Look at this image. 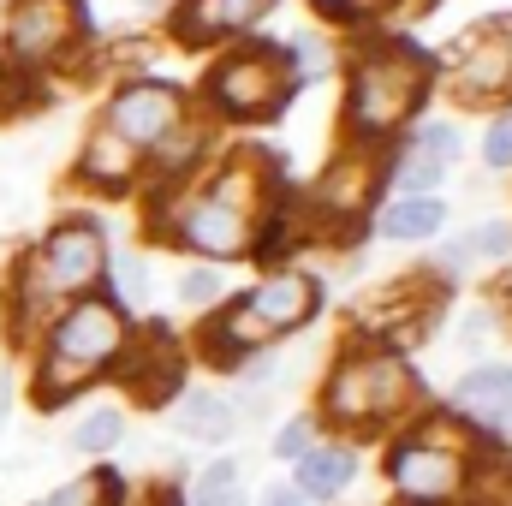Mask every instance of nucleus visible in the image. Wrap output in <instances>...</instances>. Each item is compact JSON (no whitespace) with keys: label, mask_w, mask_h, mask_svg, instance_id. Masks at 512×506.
<instances>
[{"label":"nucleus","mask_w":512,"mask_h":506,"mask_svg":"<svg viewBox=\"0 0 512 506\" xmlns=\"http://www.w3.org/2000/svg\"><path fill=\"white\" fill-rule=\"evenodd\" d=\"M78 24H84L78 0H18L12 18H6V48H12V60H24V66H30V60H54V54L72 48Z\"/></svg>","instance_id":"9d476101"},{"label":"nucleus","mask_w":512,"mask_h":506,"mask_svg":"<svg viewBox=\"0 0 512 506\" xmlns=\"http://www.w3.org/2000/svg\"><path fill=\"white\" fill-rule=\"evenodd\" d=\"M453 84H459L465 102H489V96L512 90V42L507 36L471 42V48L459 54V66H453Z\"/></svg>","instance_id":"f8f14e48"},{"label":"nucleus","mask_w":512,"mask_h":506,"mask_svg":"<svg viewBox=\"0 0 512 506\" xmlns=\"http://www.w3.org/2000/svg\"><path fill=\"white\" fill-rule=\"evenodd\" d=\"M251 167L239 161V167H227L215 185H203L179 215H173V233H179V245H191V251L215 256V262H227V256H245L251 251V215H256V197H251Z\"/></svg>","instance_id":"39448f33"},{"label":"nucleus","mask_w":512,"mask_h":506,"mask_svg":"<svg viewBox=\"0 0 512 506\" xmlns=\"http://www.w3.org/2000/svg\"><path fill=\"white\" fill-rule=\"evenodd\" d=\"M429 78H435V60L423 48H411V42H376L358 60V72H352V108H346L352 131L358 137H387L393 126H405L417 114Z\"/></svg>","instance_id":"f257e3e1"},{"label":"nucleus","mask_w":512,"mask_h":506,"mask_svg":"<svg viewBox=\"0 0 512 506\" xmlns=\"http://www.w3.org/2000/svg\"><path fill=\"white\" fill-rule=\"evenodd\" d=\"M417 381L387 352H358L328 376V417L334 423H387L411 405Z\"/></svg>","instance_id":"423d86ee"},{"label":"nucleus","mask_w":512,"mask_h":506,"mask_svg":"<svg viewBox=\"0 0 512 506\" xmlns=\"http://www.w3.org/2000/svg\"><path fill=\"white\" fill-rule=\"evenodd\" d=\"M507 251H512V227L507 221H489V227H477L465 245H453L447 262H465V256H507Z\"/></svg>","instance_id":"5701e85b"},{"label":"nucleus","mask_w":512,"mask_h":506,"mask_svg":"<svg viewBox=\"0 0 512 506\" xmlns=\"http://www.w3.org/2000/svg\"><path fill=\"white\" fill-rule=\"evenodd\" d=\"M108 268V245H102V227L96 221H66L54 227L36 256L24 262L18 274V310H42V304H66V298H84Z\"/></svg>","instance_id":"7ed1b4c3"},{"label":"nucleus","mask_w":512,"mask_h":506,"mask_svg":"<svg viewBox=\"0 0 512 506\" xmlns=\"http://www.w3.org/2000/svg\"><path fill=\"white\" fill-rule=\"evenodd\" d=\"M292 78H322L328 72V42H316V36H304V42H292Z\"/></svg>","instance_id":"b1692460"},{"label":"nucleus","mask_w":512,"mask_h":506,"mask_svg":"<svg viewBox=\"0 0 512 506\" xmlns=\"http://www.w3.org/2000/svg\"><path fill=\"white\" fill-rule=\"evenodd\" d=\"M274 453L280 459H298V453H310V423L298 417V423H286L280 435H274Z\"/></svg>","instance_id":"bb28decb"},{"label":"nucleus","mask_w":512,"mask_h":506,"mask_svg":"<svg viewBox=\"0 0 512 506\" xmlns=\"http://www.w3.org/2000/svg\"><path fill=\"white\" fill-rule=\"evenodd\" d=\"M501 423H507V429H512V393H507V411H501Z\"/></svg>","instance_id":"7c9ffc66"},{"label":"nucleus","mask_w":512,"mask_h":506,"mask_svg":"<svg viewBox=\"0 0 512 506\" xmlns=\"http://www.w3.org/2000/svg\"><path fill=\"white\" fill-rule=\"evenodd\" d=\"M453 155H459V131L453 126H423L417 143H405V155H399V167H393V191H429V185L447 173Z\"/></svg>","instance_id":"ddd939ff"},{"label":"nucleus","mask_w":512,"mask_h":506,"mask_svg":"<svg viewBox=\"0 0 512 506\" xmlns=\"http://www.w3.org/2000/svg\"><path fill=\"white\" fill-rule=\"evenodd\" d=\"M358 6H364V0H322V12H346V18H352Z\"/></svg>","instance_id":"c756f323"},{"label":"nucleus","mask_w":512,"mask_h":506,"mask_svg":"<svg viewBox=\"0 0 512 506\" xmlns=\"http://www.w3.org/2000/svg\"><path fill=\"white\" fill-rule=\"evenodd\" d=\"M316 304H322V292H316V280H304V274L262 280L245 298L227 304V316L215 322V340H209V346H215V358H239V352H251V346H268V340L304 328V322L316 316Z\"/></svg>","instance_id":"20e7f679"},{"label":"nucleus","mask_w":512,"mask_h":506,"mask_svg":"<svg viewBox=\"0 0 512 506\" xmlns=\"http://www.w3.org/2000/svg\"><path fill=\"white\" fill-rule=\"evenodd\" d=\"M179 429L191 441H227L233 435V405L221 393H185L179 399Z\"/></svg>","instance_id":"f3484780"},{"label":"nucleus","mask_w":512,"mask_h":506,"mask_svg":"<svg viewBox=\"0 0 512 506\" xmlns=\"http://www.w3.org/2000/svg\"><path fill=\"white\" fill-rule=\"evenodd\" d=\"M387 477H393V489L411 495V501H447V495L465 489V453H459L447 435L417 429V435H405V441L387 453Z\"/></svg>","instance_id":"6e6552de"},{"label":"nucleus","mask_w":512,"mask_h":506,"mask_svg":"<svg viewBox=\"0 0 512 506\" xmlns=\"http://www.w3.org/2000/svg\"><path fill=\"white\" fill-rule=\"evenodd\" d=\"M507 393H512V370L483 364V370H471V376L453 387V411H459V417H471L477 429H495V423H501V411H507Z\"/></svg>","instance_id":"4468645a"},{"label":"nucleus","mask_w":512,"mask_h":506,"mask_svg":"<svg viewBox=\"0 0 512 506\" xmlns=\"http://www.w3.org/2000/svg\"><path fill=\"white\" fill-rule=\"evenodd\" d=\"M221 286H227V280H221L215 268H191V274L179 280V292H185V304H215V298H221Z\"/></svg>","instance_id":"393cba45"},{"label":"nucleus","mask_w":512,"mask_h":506,"mask_svg":"<svg viewBox=\"0 0 512 506\" xmlns=\"http://www.w3.org/2000/svg\"><path fill=\"white\" fill-rule=\"evenodd\" d=\"M274 0H179L173 12V36L179 42H215V36H239Z\"/></svg>","instance_id":"9b49d317"},{"label":"nucleus","mask_w":512,"mask_h":506,"mask_svg":"<svg viewBox=\"0 0 512 506\" xmlns=\"http://www.w3.org/2000/svg\"><path fill=\"white\" fill-rule=\"evenodd\" d=\"M120 435H126L120 411H114V405H102V411H90V417L78 423V435H72V441H78L84 453H108V447H120Z\"/></svg>","instance_id":"412c9836"},{"label":"nucleus","mask_w":512,"mask_h":506,"mask_svg":"<svg viewBox=\"0 0 512 506\" xmlns=\"http://www.w3.org/2000/svg\"><path fill=\"white\" fill-rule=\"evenodd\" d=\"M292 84L298 78H292V60L280 48H245V54H233V60L215 66L209 96H215V108H227L239 120H274L286 108Z\"/></svg>","instance_id":"0eeeda50"},{"label":"nucleus","mask_w":512,"mask_h":506,"mask_svg":"<svg viewBox=\"0 0 512 506\" xmlns=\"http://www.w3.org/2000/svg\"><path fill=\"white\" fill-rule=\"evenodd\" d=\"M197 506H245V483H239V465H209L197 477Z\"/></svg>","instance_id":"aec40b11"},{"label":"nucleus","mask_w":512,"mask_h":506,"mask_svg":"<svg viewBox=\"0 0 512 506\" xmlns=\"http://www.w3.org/2000/svg\"><path fill=\"white\" fill-rule=\"evenodd\" d=\"M441 203L435 197H393L382 215V233L387 239H435L441 233Z\"/></svg>","instance_id":"a211bd4d"},{"label":"nucleus","mask_w":512,"mask_h":506,"mask_svg":"<svg viewBox=\"0 0 512 506\" xmlns=\"http://www.w3.org/2000/svg\"><path fill=\"white\" fill-rule=\"evenodd\" d=\"M78 167H84V179H96V185H126L131 167H137V149L120 143L114 131L102 126L90 143H84V161H78Z\"/></svg>","instance_id":"dca6fc26"},{"label":"nucleus","mask_w":512,"mask_h":506,"mask_svg":"<svg viewBox=\"0 0 512 506\" xmlns=\"http://www.w3.org/2000/svg\"><path fill=\"white\" fill-rule=\"evenodd\" d=\"M507 298H512V274H507Z\"/></svg>","instance_id":"2f4dec72"},{"label":"nucleus","mask_w":512,"mask_h":506,"mask_svg":"<svg viewBox=\"0 0 512 506\" xmlns=\"http://www.w3.org/2000/svg\"><path fill=\"white\" fill-rule=\"evenodd\" d=\"M483 161H489V167H512V114H501V120L489 126V137H483Z\"/></svg>","instance_id":"a878e982"},{"label":"nucleus","mask_w":512,"mask_h":506,"mask_svg":"<svg viewBox=\"0 0 512 506\" xmlns=\"http://www.w3.org/2000/svg\"><path fill=\"white\" fill-rule=\"evenodd\" d=\"M203 131H167L161 143H155V161H161V173H185L197 155H203Z\"/></svg>","instance_id":"4be33fe9"},{"label":"nucleus","mask_w":512,"mask_h":506,"mask_svg":"<svg viewBox=\"0 0 512 506\" xmlns=\"http://www.w3.org/2000/svg\"><path fill=\"white\" fill-rule=\"evenodd\" d=\"M256 506H310V501H304L298 489H268V495H262Z\"/></svg>","instance_id":"c85d7f7f"},{"label":"nucleus","mask_w":512,"mask_h":506,"mask_svg":"<svg viewBox=\"0 0 512 506\" xmlns=\"http://www.w3.org/2000/svg\"><path fill=\"white\" fill-rule=\"evenodd\" d=\"M185 120V102H179V90L173 84H155V78H143V84H126L120 96H114V108H108V131L131 143V149H155L167 131H179Z\"/></svg>","instance_id":"1a4fd4ad"},{"label":"nucleus","mask_w":512,"mask_h":506,"mask_svg":"<svg viewBox=\"0 0 512 506\" xmlns=\"http://www.w3.org/2000/svg\"><path fill=\"white\" fill-rule=\"evenodd\" d=\"M352 477H358V459L346 447H310V453H298V483L292 489L304 501H334Z\"/></svg>","instance_id":"2eb2a0df"},{"label":"nucleus","mask_w":512,"mask_h":506,"mask_svg":"<svg viewBox=\"0 0 512 506\" xmlns=\"http://www.w3.org/2000/svg\"><path fill=\"white\" fill-rule=\"evenodd\" d=\"M126 352V310L108 298H78L66 316H54L48 328V352H42V399L72 393L84 376H96L108 358Z\"/></svg>","instance_id":"f03ea898"},{"label":"nucleus","mask_w":512,"mask_h":506,"mask_svg":"<svg viewBox=\"0 0 512 506\" xmlns=\"http://www.w3.org/2000/svg\"><path fill=\"white\" fill-rule=\"evenodd\" d=\"M114 274L126 280V298H137V292H143V268H137L131 256H114Z\"/></svg>","instance_id":"cd10ccee"},{"label":"nucleus","mask_w":512,"mask_h":506,"mask_svg":"<svg viewBox=\"0 0 512 506\" xmlns=\"http://www.w3.org/2000/svg\"><path fill=\"white\" fill-rule=\"evenodd\" d=\"M108 501H120V477L114 471H90V477H72L66 489L42 495L36 506H108Z\"/></svg>","instance_id":"6ab92c4d"}]
</instances>
